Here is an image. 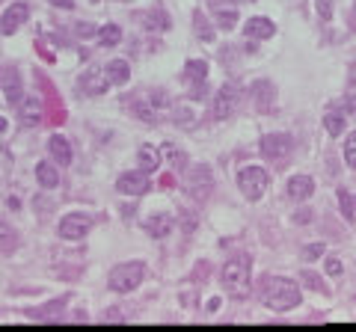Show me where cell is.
Masks as SVG:
<instances>
[{"label":"cell","mask_w":356,"mask_h":332,"mask_svg":"<svg viewBox=\"0 0 356 332\" xmlns=\"http://www.w3.org/2000/svg\"><path fill=\"white\" fill-rule=\"evenodd\" d=\"M327 273L329 276H338V273H342V261H338V258H329V261H327Z\"/></svg>","instance_id":"cell-33"},{"label":"cell","mask_w":356,"mask_h":332,"mask_svg":"<svg viewBox=\"0 0 356 332\" xmlns=\"http://www.w3.org/2000/svg\"><path fill=\"white\" fill-rule=\"evenodd\" d=\"M344 160L351 164V169H356V131L347 137V142H344Z\"/></svg>","instance_id":"cell-28"},{"label":"cell","mask_w":356,"mask_h":332,"mask_svg":"<svg viewBox=\"0 0 356 332\" xmlns=\"http://www.w3.org/2000/svg\"><path fill=\"white\" fill-rule=\"evenodd\" d=\"M312 193H315V181H312L309 175H294L288 181V196H291V199L303 202V199H309Z\"/></svg>","instance_id":"cell-14"},{"label":"cell","mask_w":356,"mask_h":332,"mask_svg":"<svg viewBox=\"0 0 356 332\" xmlns=\"http://www.w3.org/2000/svg\"><path fill=\"white\" fill-rule=\"evenodd\" d=\"M142 264L140 261H125V264H116L110 270V279H107V285H110V291L116 294H131L137 285L142 282Z\"/></svg>","instance_id":"cell-3"},{"label":"cell","mask_w":356,"mask_h":332,"mask_svg":"<svg viewBox=\"0 0 356 332\" xmlns=\"http://www.w3.org/2000/svg\"><path fill=\"white\" fill-rule=\"evenodd\" d=\"M324 125H327V131L333 133V137L344 133V116H338V113H327L324 116Z\"/></svg>","instance_id":"cell-25"},{"label":"cell","mask_w":356,"mask_h":332,"mask_svg":"<svg viewBox=\"0 0 356 332\" xmlns=\"http://www.w3.org/2000/svg\"><path fill=\"white\" fill-rule=\"evenodd\" d=\"M104 68H107V77H110L113 86H122L131 80V66L125 60H113V62H107Z\"/></svg>","instance_id":"cell-18"},{"label":"cell","mask_w":356,"mask_h":332,"mask_svg":"<svg viewBox=\"0 0 356 332\" xmlns=\"http://www.w3.org/2000/svg\"><path fill=\"white\" fill-rule=\"evenodd\" d=\"M193 27H196V33H199L205 42H211V39H214V30L208 27V18H205L202 12H196V24H193Z\"/></svg>","instance_id":"cell-26"},{"label":"cell","mask_w":356,"mask_h":332,"mask_svg":"<svg viewBox=\"0 0 356 332\" xmlns=\"http://www.w3.org/2000/svg\"><path fill=\"white\" fill-rule=\"evenodd\" d=\"M338 205H342V214L347 220H353L356 217V211H353V199H351V193L347 190H338Z\"/></svg>","instance_id":"cell-27"},{"label":"cell","mask_w":356,"mask_h":332,"mask_svg":"<svg viewBox=\"0 0 356 332\" xmlns=\"http://www.w3.org/2000/svg\"><path fill=\"white\" fill-rule=\"evenodd\" d=\"M249 273H253V267H249V258L244 255H238V258H231V261L222 267V288H226L229 297H235V300H244L246 294H249Z\"/></svg>","instance_id":"cell-2"},{"label":"cell","mask_w":356,"mask_h":332,"mask_svg":"<svg viewBox=\"0 0 356 332\" xmlns=\"http://www.w3.org/2000/svg\"><path fill=\"white\" fill-rule=\"evenodd\" d=\"M258 300H262V306L273 309V311H291L300 306L303 294H300V285L285 279V276H267L262 282V288H258Z\"/></svg>","instance_id":"cell-1"},{"label":"cell","mask_w":356,"mask_h":332,"mask_svg":"<svg viewBox=\"0 0 356 332\" xmlns=\"http://www.w3.org/2000/svg\"><path fill=\"white\" fill-rule=\"evenodd\" d=\"M267 184H270V178H267V173L262 166H246V169H240V175H238V187H240V193H244L249 202L262 199L264 190H267Z\"/></svg>","instance_id":"cell-4"},{"label":"cell","mask_w":356,"mask_h":332,"mask_svg":"<svg viewBox=\"0 0 356 332\" xmlns=\"http://www.w3.org/2000/svg\"><path fill=\"white\" fill-rule=\"evenodd\" d=\"M324 253H327V246H324V244H312V246H306V253H303V255H306V258H312V261H315V258H320Z\"/></svg>","instance_id":"cell-32"},{"label":"cell","mask_w":356,"mask_h":332,"mask_svg":"<svg viewBox=\"0 0 356 332\" xmlns=\"http://www.w3.org/2000/svg\"><path fill=\"white\" fill-rule=\"evenodd\" d=\"M294 149V140L288 137V133H267V137L262 140V155L267 160H282L288 157Z\"/></svg>","instance_id":"cell-9"},{"label":"cell","mask_w":356,"mask_h":332,"mask_svg":"<svg viewBox=\"0 0 356 332\" xmlns=\"http://www.w3.org/2000/svg\"><path fill=\"white\" fill-rule=\"evenodd\" d=\"M164 151H166V155L175 160V164H173L175 169H178V166H184V151H178L175 146H164Z\"/></svg>","instance_id":"cell-30"},{"label":"cell","mask_w":356,"mask_h":332,"mask_svg":"<svg viewBox=\"0 0 356 332\" xmlns=\"http://www.w3.org/2000/svg\"><path fill=\"white\" fill-rule=\"evenodd\" d=\"M48 151H51V157L57 160L60 166L71 164V146H68L66 137H60V133H53V137L48 140Z\"/></svg>","instance_id":"cell-16"},{"label":"cell","mask_w":356,"mask_h":332,"mask_svg":"<svg viewBox=\"0 0 356 332\" xmlns=\"http://www.w3.org/2000/svg\"><path fill=\"white\" fill-rule=\"evenodd\" d=\"M187 193L193 196L196 202H202V199H208L211 196V187H214V175H211V169L208 166H202V164H196L190 173H187Z\"/></svg>","instance_id":"cell-6"},{"label":"cell","mask_w":356,"mask_h":332,"mask_svg":"<svg viewBox=\"0 0 356 332\" xmlns=\"http://www.w3.org/2000/svg\"><path fill=\"white\" fill-rule=\"evenodd\" d=\"M36 178H39L42 187H57L60 184V169L53 164H39L36 166Z\"/></svg>","instance_id":"cell-22"},{"label":"cell","mask_w":356,"mask_h":332,"mask_svg":"<svg viewBox=\"0 0 356 332\" xmlns=\"http://www.w3.org/2000/svg\"><path fill=\"white\" fill-rule=\"evenodd\" d=\"M318 15L320 21H329L333 18V0H318Z\"/></svg>","instance_id":"cell-29"},{"label":"cell","mask_w":356,"mask_h":332,"mask_svg":"<svg viewBox=\"0 0 356 332\" xmlns=\"http://www.w3.org/2000/svg\"><path fill=\"white\" fill-rule=\"evenodd\" d=\"M75 33L80 36V39H89V36H98V27H92V24H77Z\"/></svg>","instance_id":"cell-31"},{"label":"cell","mask_w":356,"mask_h":332,"mask_svg":"<svg viewBox=\"0 0 356 332\" xmlns=\"http://www.w3.org/2000/svg\"><path fill=\"white\" fill-rule=\"evenodd\" d=\"M235 24H238L235 9H217V27H220V30H231Z\"/></svg>","instance_id":"cell-24"},{"label":"cell","mask_w":356,"mask_h":332,"mask_svg":"<svg viewBox=\"0 0 356 332\" xmlns=\"http://www.w3.org/2000/svg\"><path fill=\"white\" fill-rule=\"evenodd\" d=\"M184 77L193 80V84H205V77H208V62L205 60H187Z\"/></svg>","instance_id":"cell-21"},{"label":"cell","mask_w":356,"mask_h":332,"mask_svg":"<svg viewBox=\"0 0 356 332\" xmlns=\"http://www.w3.org/2000/svg\"><path fill=\"white\" fill-rule=\"evenodd\" d=\"M353 9H356V0H353Z\"/></svg>","instance_id":"cell-37"},{"label":"cell","mask_w":356,"mask_h":332,"mask_svg":"<svg viewBox=\"0 0 356 332\" xmlns=\"http://www.w3.org/2000/svg\"><path fill=\"white\" fill-rule=\"evenodd\" d=\"M3 92H6V101L9 104H21V77H18V71H3Z\"/></svg>","instance_id":"cell-17"},{"label":"cell","mask_w":356,"mask_h":332,"mask_svg":"<svg viewBox=\"0 0 356 332\" xmlns=\"http://www.w3.org/2000/svg\"><path fill=\"white\" fill-rule=\"evenodd\" d=\"M146 231L151 238H166L173 231V217L169 214H157V217H149L146 220Z\"/></svg>","instance_id":"cell-19"},{"label":"cell","mask_w":356,"mask_h":332,"mask_svg":"<svg viewBox=\"0 0 356 332\" xmlns=\"http://www.w3.org/2000/svg\"><path fill=\"white\" fill-rule=\"evenodd\" d=\"M238 110V89L226 84V86H220L217 89V95H214V119H229L231 113Z\"/></svg>","instance_id":"cell-10"},{"label":"cell","mask_w":356,"mask_h":332,"mask_svg":"<svg viewBox=\"0 0 356 332\" xmlns=\"http://www.w3.org/2000/svg\"><path fill=\"white\" fill-rule=\"evenodd\" d=\"M89 229H92V220H89L86 214H66V217L60 220V238L62 240H80L89 235Z\"/></svg>","instance_id":"cell-7"},{"label":"cell","mask_w":356,"mask_h":332,"mask_svg":"<svg viewBox=\"0 0 356 332\" xmlns=\"http://www.w3.org/2000/svg\"><path fill=\"white\" fill-rule=\"evenodd\" d=\"M98 42L107 44V48H116V44L122 42V27L119 24H107L98 30Z\"/></svg>","instance_id":"cell-23"},{"label":"cell","mask_w":356,"mask_h":332,"mask_svg":"<svg viewBox=\"0 0 356 332\" xmlns=\"http://www.w3.org/2000/svg\"><path fill=\"white\" fill-rule=\"evenodd\" d=\"M53 6H62V9H75V0H51Z\"/></svg>","instance_id":"cell-34"},{"label":"cell","mask_w":356,"mask_h":332,"mask_svg":"<svg viewBox=\"0 0 356 332\" xmlns=\"http://www.w3.org/2000/svg\"><path fill=\"white\" fill-rule=\"evenodd\" d=\"M21 122L27 125V128H33V125L42 122V104L36 101V95L21 98Z\"/></svg>","instance_id":"cell-15"},{"label":"cell","mask_w":356,"mask_h":332,"mask_svg":"<svg viewBox=\"0 0 356 332\" xmlns=\"http://www.w3.org/2000/svg\"><path fill=\"white\" fill-rule=\"evenodd\" d=\"M149 173L146 169H134V173H125L119 175V181H116V190H119L122 196H142V193H149Z\"/></svg>","instance_id":"cell-8"},{"label":"cell","mask_w":356,"mask_h":332,"mask_svg":"<svg viewBox=\"0 0 356 332\" xmlns=\"http://www.w3.org/2000/svg\"><path fill=\"white\" fill-rule=\"evenodd\" d=\"M6 235H9V229H6V222L0 220V244H3V240H6Z\"/></svg>","instance_id":"cell-35"},{"label":"cell","mask_w":356,"mask_h":332,"mask_svg":"<svg viewBox=\"0 0 356 332\" xmlns=\"http://www.w3.org/2000/svg\"><path fill=\"white\" fill-rule=\"evenodd\" d=\"M276 33V24L270 21V18L258 15V18H249L246 27H244V36L246 42H262V39H270V36Z\"/></svg>","instance_id":"cell-13"},{"label":"cell","mask_w":356,"mask_h":332,"mask_svg":"<svg viewBox=\"0 0 356 332\" xmlns=\"http://www.w3.org/2000/svg\"><path fill=\"white\" fill-rule=\"evenodd\" d=\"M137 160H140V169H146L149 175L160 169V151H157L155 146H142V149L137 151Z\"/></svg>","instance_id":"cell-20"},{"label":"cell","mask_w":356,"mask_h":332,"mask_svg":"<svg viewBox=\"0 0 356 332\" xmlns=\"http://www.w3.org/2000/svg\"><path fill=\"white\" fill-rule=\"evenodd\" d=\"M166 107H169V98L160 92V89H155V92H146L142 98H134V113H137L142 122H149V125H155Z\"/></svg>","instance_id":"cell-5"},{"label":"cell","mask_w":356,"mask_h":332,"mask_svg":"<svg viewBox=\"0 0 356 332\" xmlns=\"http://www.w3.org/2000/svg\"><path fill=\"white\" fill-rule=\"evenodd\" d=\"M0 131H6V122L3 119H0Z\"/></svg>","instance_id":"cell-36"},{"label":"cell","mask_w":356,"mask_h":332,"mask_svg":"<svg viewBox=\"0 0 356 332\" xmlns=\"http://www.w3.org/2000/svg\"><path fill=\"white\" fill-rule=\"evenodd\" d=\"M27 18H30V6L27 3H12L3 12V18H0V36H12Z\"/></svg>","instance_id":"cell-12"},{"label":"cell","mask_w":356,"mask_h":332,"mask_svg":"<svg viewBox=\"0 0 356 332\" xmlns=\"http://www.w3.org/2000/svg\"><path fill=\"white\" fill-rule=\"evenodd\" d=\"M107 86H110V77H107V68L104 66L89 68L86 75L80 77V89H84V95H104Z\"/></svg>","instance_id":"cell-11"}]
</instances>
